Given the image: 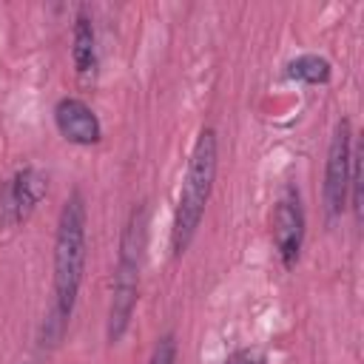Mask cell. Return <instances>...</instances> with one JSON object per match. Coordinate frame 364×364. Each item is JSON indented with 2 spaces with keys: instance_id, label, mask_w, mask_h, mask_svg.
Wrapping results in <instances>:
<instances>
[{
  "instance_id": "obj_5",
  "label": "cell",
  "mask_w": 364,
  "mask_h": 364,
  "mask_svg": "<svg viewBox=\"0 0 364 364\" xmlns=\"http://www.w3.org/2000/svg\"><path fill=\"white\" fill-rule=\"evenodd\" d=\"M48 193V176L40 168H23L11 176L6 191L0 193V222L3 225H20L26 222L34 208Z\"/></svg>"
},
{
  "instance_id": "obj_7",
  "label": "cell",
  "mask_w": 364,
  "mask_h": 364,
  "mask_svg": "<svg viewBox=\"0 0 364 364\" xmlns=\"http://www.w3.org/2000/svg\"><path fill=\"white\" fill-rule=\"evenodd\" d=\"M54 125L74 145H97L102 136V125H100L97 114L91 111L88 102H82L77 97H63L54 105Z\"/></svg>"
},
{
  "instance_id": "obj_12",
  "label": "cell",
  "mask_w": 364,
  "mask_h": 364,
  "mask_svg": "<svg viewBox=\"0 0 364 364\" xmlns=\"http://www.w3.org/2000/svg\"><path fill=\"white\" fill-rule=\"evenodd\" d=\"M26 364H31V361H26Z\"/></svg>"
},
{
  "instance_id": "obj_10",
  "label": "cell",
  "mask_w": 364,
  "mask_h": 364,
  "mask_svg": "<svg viewBox=\"0 0 364 364\" xmlns=\"http://www.w3.org/2000/svg\"><path fill=\"white\" fill-rule=\"evenodd\" d=\"M148 364H176V341H173V333H165L156 341Z\"/></svg>"
},
{
  "instance_id": "obj_4",
  "label": "cell",
  "mask_w": 364,
  "mask_h": 364,
  "mask_svg": "<svg viewBox=\"0 0 364 364\" xmlns=\"http://www.w3.org/2000/svg\"><path fill=\"white\" fill-rule=\"evenodd\" d=\"M350 162H353V131H350V119L341 117L336 122V131H333V139L327 148V162H324V213H327V222H336L347 205Z\"/></svg>"
},
{
  "instance_id": "obj_6",
  "label": "cell",
  "mask_w": 364,
  "mask_h": 364,
  "mask_svg": "<svg viewBox=\"0 0 364 364\" xmlns=\"http://www.w3.org/2000/svg\"><path fill=\"white\" fill-rule=\"evenodd\" d=\"M273 242H276V253H279L282 264L293 267L301 253V242H304V208H301V196L293 185H287L276 202Z\"/></svg>"
},
{
  "instance_id": "obj_8",
  "label": "cell",
  "mask_w": 364,
  "mask_h": 364,
  "mask_svg": "<svg viewBox=\"0 0 364 364\" xmlns=\"http://www.w3.org/2000/svg\"><path fill=\"white\" fill-rule=\"evenodd\" d=\"M71 60H74V71H77V80L82 85H91L94 77H97V34H94V23H91V14L88 9L82 6L77 11V20H74V34H71Z\"/></svg>"
},
{
  "instance_id": "obj_3",
  "label": "cell",
  "mask_w": 364,
  "mask_h": 364,
  "mask_svg": "<svg viewBox=\"0 0 364 364\" xmlns=\"http://www.w3.org/2000/svg\"><path fill=\"white\" fill-rule=\"evenodd\" d=\"M145 239H148V208H145V202H139L131 208L128 222L122 228V239H119V256H117V267H114V290H111V307H108V327H105V336L111 344H117L125 336L134 307H136Z\"/></svg>"
},
{
  "instance_id": "obj_2",
  "label": "cell",
  "mask_w": 364,
  "mask_h": 364,
  "mask_svg": "<svg viewBox=\"0 0 364 364\" xmlns=\"http://www.w3.org/2000/svg\"><path fill=\"white\" fill-rule=\"evenodd\" d=\"M213 179H216V134L213 128H202L188 168H185V179L179 188V202L173 210V228H171V253L182 256L188 250V245L196 236V228L202 222L205 205L210 199L213 191Z\"/></svg>"
},
{
  "instance_id": "obj_11",
  "label": "cell",
  "mask_w": 364,
  "mask_h": 364,
  "mask_svg": "<svg viewBox=\"0 0 364 364\" xmlns=\"http://www.w3.org/2000/svg\"><path fill=\"white\" fill-rule=\"evenodd\" d=\"M225 364H267L264 353L259 347H242L225 358Z\"/></svg>"
},
{
  "instance_id": "obj_1",
  "label": "cell",
  "mask_w": 364,
  "mask_h": 364,
  "mask_svg": "<svg viewBox=\"0 0 364 364\" xmlns=\"http://www.w3.org/2000/svg\"><path fill=\"white\" fill-rule=\"evenodd\" d=\"M85 270V199L74 191L57 219L54 233V307L43 324V344H57L68 327Z\"/></svg>"
},
{
  "instance_id": "obj_9",
  "label": "cell",
  "mask_w": 364,
  "mask_h": 364,
  "mask_svg": "<svg viewBox=\"0 0 364 364\" xmlns=\"http://www.w3.org/2000/svg\"><path fill=\"white\" fill-rule=\"evenodd\" d=\"M330 63L318 54H301L296 57L290 65H287V77L290 80H299V82H310V85H324L330 82Z\"/></svg>"
}]
</instances>
